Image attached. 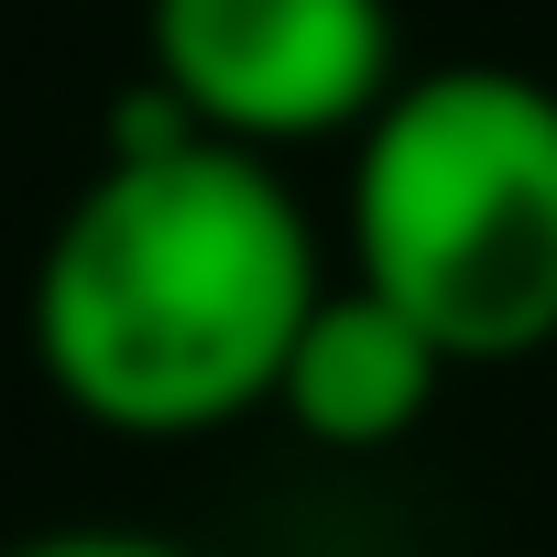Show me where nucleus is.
I'll list each match as a JSON object with an SVG mask.
<instances>
[{
  "label": "nucleus",
  "mask_w": 557,
  "mask_h": 557,
  "mask_svg": "<svg viewBox=\"0 0 557 557\" xmlns=\"http://www.w3.org/2000/svg\"><path fill=\"white\" fill-rule=\"evenodd\" d=\"M394 0H143V77L240 153L350 143L405 88Z\"/></svg>",
  "instance_id": "7ed1b4c3"
},
{
  "label": "nucleus",
  "mask_w": 557,
  "mask_h": 557,
  "mask_svg": "<svg viewBox=\"0 0 557 557\" xmlns=\"http://www.w3.org/2000/svg\"><path fill=\"white\" fill-rule=\"evenodd\" d=\"M329 285V230L296 175L197 132L164 153H99L34 251L23 339L77 426L186 448L273 416L296 329Z\"/></svg>",
  "instance_id": "f257e3e1"
},
{
  "label": "nucleus",
  "mask_w": 557,
  "mask_h": 557,
  "mask_svg": "<svg viewBox=\"0 0 557 557\" xmlns=\"http://www.w3.org/2000/svg\"><path fill=\"white\" fill-rule=\"evenodd\" d=\"M448 383L459 372L383 296H361L339 273V285L318 296V318L296 329V361H285V383H273V416H285L307 448H329V459H383V448H405L437 416Z\"/></svg>",
  "instance_id": "20e7f679"
},
{
  "label": "nucleus",
  "mask_w": 557,
  "mask_h": 557,
  "mask_svg": "<svg viewBox=\"0 0 557 557\" xmlns=\"http://www.w3.org/2000/svg\"><path fill=\"white\" fill-rule=\"evenodd\" d=\"M0 557H197L186 535H153V524H45L23 546H0Z\"/></svg>",
  "instance_id": "39448f33"
},
{
  "label": "nucleus",
  "mask_w": 557,
  "mask_h": 557,
  "mask_svg": "<svg viewBox=\"0 0 557 557\" xmlns=\"http://www.w3.org/2000/svg\"><path fill=\"white\" fill-rule=\"evenodd\" d=\"M339 273L448 372L557 350V77L513 55H426L350 132Z\"/></svg>",
  "instance_id": "f03ea898"
}]
</instances>
